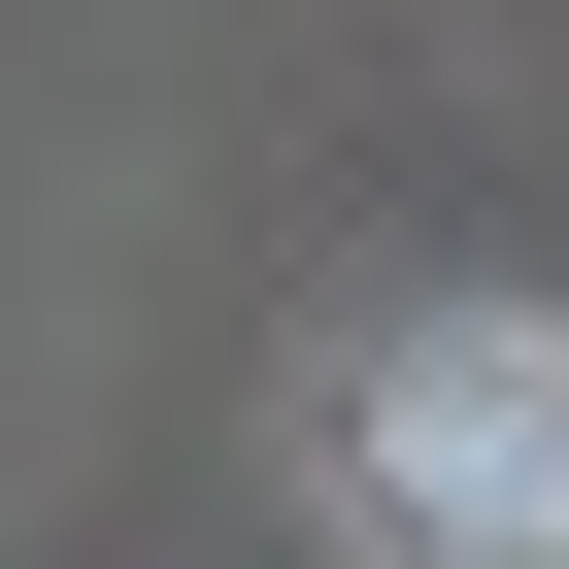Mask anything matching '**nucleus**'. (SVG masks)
Returning a JSON list of instances; mask_svg holds the SVG:
<instances>
[{"label": "nucleus", "mask_w": 569, "mask_h": 569, "mask_svg": "<svg viewBox=\"0 0 569 569\" xmlns=\"http://www.w3.org/2000/svg\"><path fill=\"white\" fill-rule=\"evenodd\" d=\"M402 536L436 569H569V369L536 336H436L402 369Z\"/></svg>", "instance_id": "f257e3e1"}]
</instances>
